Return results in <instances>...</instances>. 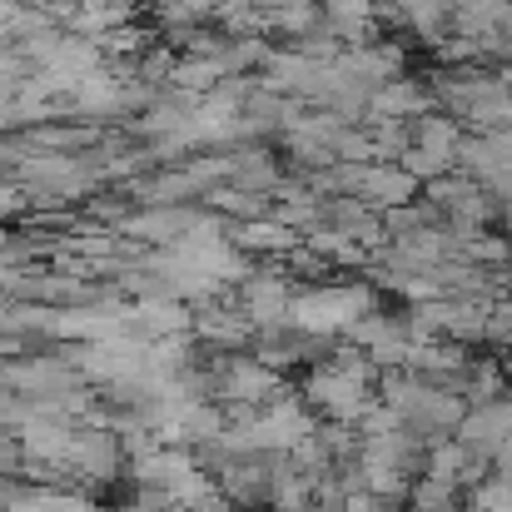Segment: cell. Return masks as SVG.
Returning a JSON list of instances; mask_svg holds the SVG:
<instances>
[{
    "label": "cell",
    "mask_w": 512,
    "mask_h": 512,
    "mask_svg": "<svg viewBox=\"0 0 512 512\" xmlns=\"http://www.w3.org/2000/svg\"><path fill=\"white\" fill-rule=\"evenodd\" d=\"M368 5H378V0H368Z\"/></svg>",
    "instance_id": "obj_28"
},
{
    "label": "cell",
    "mask_w": 512,
    "mask_h": 512,
    "mask_svg": "<svg viewBox=\"0 0 512 512\" xmlns=\"http://www.w3.org/2000/svg\"><path fill=\"white\" fill-rule=\"evenodd\" d=\"M463 120H453V115H443V110H428V115H418V120H408V145L413 150H423V155H433V160H458V145H463Z\"/></svg>",
    "instance_id": "obj_16"
},
{
    "label": "cell",
    "mask_w": 512,
    "mask_h": 512,
    "mask_svg": "<svg viewBox=\"0 0 512 512\" xmlns=\"http://www.w3.org/2000/svg\"><path fill=\"white\" fill-rule=\"evenodd\" d=\"M373 309H378V289L368 279H324V284H309L294 294L289 319L314 339H343Z\"/></svg>",
    "instance_id": "obj_2"
},
{
    "label": "cell",
    "mask_w": 512,
    "mask_h": 512,
    "mask_svg": "<svg viewBox=\"0 0 512 512\" xmlns=\"http://www.w3.org/2000/svg\"><path fill=\"white\" fill-rule=\"evenodd\" d=\"M229 244L244 249L254 264H259V259H264V264H279L289 249H299V234L264 214V219H249V224H229Z\"/></svg>",
    "instance_id": "obj_14"
},
{
    "label": "cell",
    "mask_w": 512,
    "mask_h": 512,
    "mask_svg": "<svg viewBox=\"0 0 512 512\" xmlns=\"http://www.w3.org/2000/svg\"><path fill=\"white\" fill-rule=\"evenodd\" d=\"M304 249L319 254L329 269H368V254H363L353 239H343L339 229H329V224L309 229V234H304Z\"/></svg>",
    "instance_id": "obj_18"
},
{
    "label": "cell",
    "mask_w": 512,
    "mask_h": 512,
    "mask_svg": "<svg viewBox=\"0 0 512 512\" xmlns=\"http://www.w3.org/2000/svg\"><path fill=\"white\" fill-rule=\"evenodd\" d=\"M373 398H378L383 408H393V418H398L408 433H418L423 443L453 438V428H458L463 413H468V403H463L458 393L428 388V383H418V378H408V373H378Z\"/></svg>",
    "instance_id": "obj_1"
},
{
    "label": "cell",
    "mask_w": 512,
    "mask_h": 512,
    "mask_svg": "<svg viewBox=\"0 0 512 512\" xmlns=\"http://www.w3.org/2000/svg\"><path fill=\"white\" fill-rule=\"evenodd\" d=\"M433 110V95H428V85L423 80H413V75H398V80H388V85H378L373 95H368V120H418V115H428ZM363 120V125H368Z\"/></svg>",
    "instance_id": "obj_13"
},
{
    "label": "cell",
    "mask_w": 512,
    "mask_h": 512,
    "mask_svg": "<svg viewBox=\"0 0 512 512\" xmlns=\"http://www.w3.org/2000/svg\"><path fill=\"white\" fill-rule=\"evenodd\" d=\"M368 145H373V165H398L408 150V125L403 120H368Z\"/></svg>",
    "instance_id": "obj_21"
},
{
    "label": "cell",
    "mask_w": 512,
    "mask_h": 512,
    "mask_svg": "<svg viewBox=\"0 0 512 512\" xmlns=\"http://www.w3.org/2000/svg\"><path fill=\"white\" fill-rule=\"evenodd\" d=\"M393 428H403V423H398V418H393V408H383L378 398H373V403L358 413V423H353V433H358V438H383V433H393Z\"/></svg>",
    "instance_id": "obj_23"
},
{
    "label": "cell",
    "mask_w": 512,
    "mask_h": 512,
    "mask_svg": "<svg viewBox=\"0 0 512 512\" xmlns=\"http://www.w3.org/2000/svg\"><path fill=\"white\" fill-rule=\"evenodd\" d=\"M403 503H408V512H463L458 488H448V483H438V478H413Z\"/></svg>",
    "instance_id": "obj_22"
},
{
    "label": "cell",
    "mask_w": 512,
    "mask_h": 512,
    "mask_svg": "<svg viewBox=\"0 0 512 512\" xmlns=\"http://www.w3.org/2000/svg\"><path fill=\"white\" fill-rule=\"evenodd\" d=\"M15 209H25V194H20L10 179H0V219H5V214H15Z\"/></svg>",
    "instance_id": "obj_24"
},
{
    "label": "cell",
    "mask_w": 512,
    "mask_h": 512,
    "mask_svg": "<svg viewBox=\"0 0 512 512\" xmlns=\"http://www.w3.org/2000/svg\"><path fill=\"white\" fill-rule=\"evenodd\" d=\"M284 388H289L284 373L264 368L249 348H244V353H219V358H214V403H219L224 413H254V408L274 403Z\"/></svg>",
    "instance_id": "obj_3"
},
{
    "label": "cell",
    "mask_w": 512,
    "mask_h": 512,
    "mask_svg": "<svg viewBox=\"0 0 512 512\" xmlns=\"http://www.w3.org/2000/svg\"><path fill=\"white\" fill-rule=\"evenodd\" d=\"M125 319H130V334H140L145 343L189 334V304H179V299H135Z\"/></svg>",
    "instance_id": "obj_15"
},
{
    "label": "cell",
    "mask_w": 512,
    "mask_h": 512,
    "mask_svg": "<svg viewBox=\"0 0 512 512\" xmlns=\"http://www.w3.org/2000/svg\"><path fill=\"white\" fill-rule=\"evenodd\" d=\"M458 259L473 264V269H503L512 259V244L498 229H478V234H463L458 239Z\"/></svg>",
    "instance_id": "obj_19"
},
{
    "label": "cell",
    "mask_w": 512,
    "mask_h": 512,
    "mask_svg": "<svg viewBox=\"0 0 512 512\" xmlns=\"http://www.w3.org/2000/svg\"><path fill=\"white\" fill-rule=\"evenodd\" d=\"M204 219V209H194V204H170V209H130L125 219H120V239H130V244H140V249H174L194 224Z\"/></svg>",
    "instance_id": "obj_8"
},
{
    "label": "cell",
    "mask_w": 512,
    "mask_h": 512,
    "mask_svg": "<svg viewBox=\"0 0 512 512\" xmlns=\"http://www.w3.org/2000/svg\"><path fill=\"white\" fill-rule=\"evenodd\" d=\"M294 294H299V284H294L279 264H254V269L234 284V304H239V314H244L254 329L284 324L289 309H294Z\"/></svg>",
    "instance_id": "obj_5"
},
{
    "label": "cell",
    "mask_w": 512,
    "mask_h": 512,
    "mask_svg": "<svg viewBox=\"0 0 512 512\" xmlns=\"http://www.w3.org/2000/svg\"><path fill=\"white\" fill-rule=\"evenodd\" d=\"M209 483L229 512H269V458H229Z\"/></svg>",
    "instance_id": "obj_9"
},
{
    "label": "cell",
    "mask_w": 512,
    "mask_h": 512,
    "mask_svg": "<svg viewBox=\"0 0 512 512\" xmlns=\"http://www.w3.org/2000/svg\"><path fill=\"white\" fill-rule=\"evenodd\" d=\"M488 478H498V483H512V443L493 453V473H488Z\"/></svg>",
    "instance_id": "obj_25"
},
{
    "label": "cell",
    "mask_w": 512,
    "mask_h": 512,
    "mask_svg": "<svg viewBox=\"0 0 512 512\" xmlns=\"http://www.w3.org/2000/svg\"><path fill=\"white\" fill-rule=\"evenodd\" d=\"M453 443H463V448H473V453H483V458H493L498 448H508L512 443V393L498 398V403L468 408L463 423L453 428Z\"/></svg>",
    "instance_id": "obj_10"
},
{
    "label": "cell",
    "mask_w": 512,
    "mask_h": 512,
    "mask_svg": "<svg viewBox=\"0 0 512 512\" xmlns=\"http://www.w3.org/2000/svg\"><path fill=\"white\" fill-rule=\"evenodd\" d=\"M184 512H229L219 498H209V503H199V508H184Z\"/></svg>",
    "instance_id": "obj_27"
},
{
    "label": "cell",
    "mask_w": 512,
    "mask_h": 512,
    "mask_svg": "<svg viewBox=\"0 0 512 512\" xmlns=\"http://www.w3.org/2000/svg\"><path fill=\"white\" fill-rule=\"evenodd\" d=\"M284 174L289 165L269 150V145H239V150H229V189H244V194H254V199H274V189L284 184Z\"/></svg>",
    "instance_id": "obj_11"
},
{
    "label": "cell",
    "mask_w": 512,
    "mask_h": 512,
    "mask_svg": "<svg viewBox=\"0 0 512 512\" xmlns=\"http://www.w3.org/2000/svg\"><path fill=\"white\" fill-rule=\"evenodd\" d=\"M498 234L512 244V204H503V209H498Z\"/></svg>",
    "instance_id": "obj_26"
},
{
    "label": "cell",
    "mask_w": 512,
    "mask_h": 512,
    "mask_svg": "<svg viewBox=\"0 0 512 512\" xmlns=\"http://www.w3.org/2000/svg\"><path fill=\"white\" fill-rule=\"evenodd\" d=\"M498 398H508V373H503V363H498V358H473V378H468V388H463V403L478 408V403H498Z\"/></svg>",
    "instance_id": "obj_20"
},
{
    "label": "cell",
    "mask_w": 512,
    "mask_h": 512,
    "mask_svg": "<svg viewBox=\"0 0 512 512\" xmlns=\"http://www.w3.org/2000/svg\"><path fill=\"white\" fill-rule=\"evenodd\" d=\"M189 339L204 343L209 353H244L249 339H254V324L239 314L234 304V289H224L219 299L189 309Z\"/></svg>",
    "instance_id": "obj_7"
},
{
    "label": "cell",
    "mask_w": 512,
    "mask_h": 512,
    "mask_svg": "<svg viewBox=\"0 0 512 512\" xmlns=\"http://www.w3.org/2000/svg\"><path fill=\"white\" fill-rule=\"evenodd\" d=\"M353 199H363L368 209H398V204H413L418 199V179L403 174L398 165H358V184H353Z\"/></svg>",
    "instance_id": "obj_12"
},
{
    "label": "cell",
    "mask_w": 512,
    "mask_h": 512,
    "mask_svg": "<svg viewBox=\"0 0 512 512\" xmlns=\"http://www.w3.org/2000/svg\"><path fill=\"white\" fill-rule=\"evenodd\" d=\"M473 358H478V353L463 348V343L418 339L408 348L403 373L418 378V383H428V388H443V393H458V398H463V388H468V378H473Z\"/></svg>",
    "instance_id": "obj_6"
},
{
    "label": "cell",
    "mask_w": 512,
    "mask_h": 512,
    "mask_svg": "<svg viewBox=\"0 0 512 512\" xmlns=\"http://www.w3.org/2000/svg\"><path fill=\"white\" fill-rule=\"evenodd\" d=\"M125 443L110 433V428H95V423H75L70 433V453H65V473L75 488L85 493H100V488H115L125 483Z\"/></svg>",
    "instance_id": "obj_4"
},
{
    "label": "cell",
    "mask_w": 512,
    "mask_h": 512,
    "mask_svg": "<svg viewBox=\"0 0 512 512\" xmlns=\"http://www.w3.org/2000/svg\"><path fill=\"white\" fill-rule=\"evenodd\" d=\"M224 85V75H219V65H214V55H179L170 70V85L165 90H174L179 100H204L209 90H219Z\"/></svg>",
    "instance_id": "obj_17"
}]
</instances>
